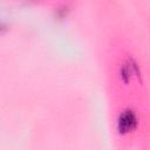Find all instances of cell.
Returning a JSON list of instances; mask_svg holds the SVG:
<instances>
[{
  "label": "cell",
  "instance_id": "obj_1",
  "mask_svg": "<svg viewBox=\"0 0 150 150\" xmlns=\"http://www.w3.org/2000/svg\"><path fill=\"white\" fill-rule=\"evenodd\" d=\"M136 123V117L132 112H127L123 115V117L120 121L121 124V129H123L124 131H128L129 129H132V125Z\"/></svg>",
  "mask_w": 150,
  "mask_h": 150
}]
</instances>
